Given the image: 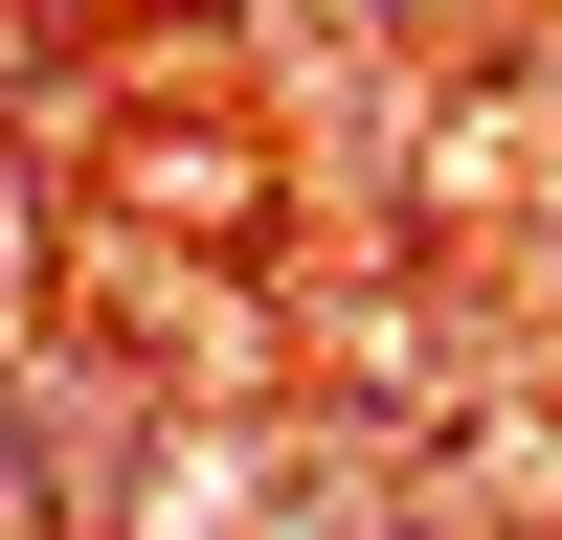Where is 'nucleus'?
Returning <instances> with one entry per match:
<instances>
[{
  "label": "nucleus",
  "mask_w": 562,
  "mask_h": 540,
  "mask_svg": "<svg viewBox=\"0 0 562 540\" xmlns=\"http://www.w3.org/2000/svg\"><path fill=\"white\" fill-rule=\"evenodd\" d=\"M450 495H473V518H562V428H518V405H495V428L450 450Z\"/></svg>",
  "instance_id": "1"
}]
</instances>
